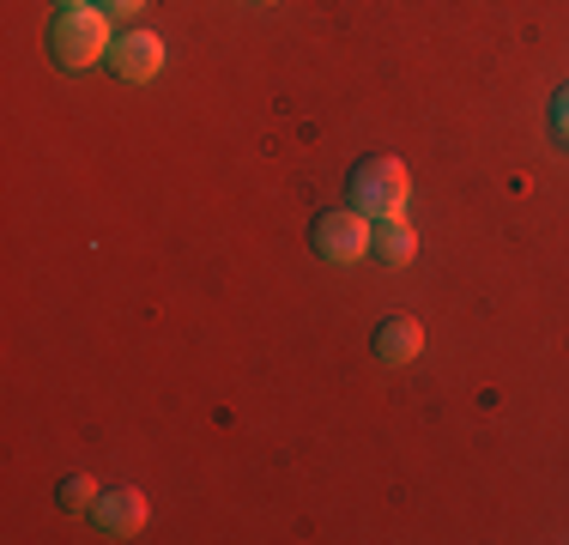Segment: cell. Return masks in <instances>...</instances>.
I'll use <instances>...</instances> for the list:
<instances>
[{"mask_svg": "<svg viewBox=\"0 0 569 545\" xmlns=\"http://www.w3.org/2000/svg\"><path fill=\"white\" fill-rule=\"evenodd\" d=\"M346 195L363 218H400L406 200H412V176H406L400 158H358Z\"/></svg>", "mask_w": 569, "mask_h": 545, "instance_id": "2", "label": "cell"}, {"mask_svg": "<svg viewBox=\"0 0 569 545\" xmlns=\"http://www.w3.org/2000/svg\"><path fill=\"white\" fill-rule=\"evenodd\" d=\"M91 503H98V479H86V473L61 479V509H91Z\"/></svg>", "mask_w": 569, "mask_h": 545, "instance_id": "8", "label": "cell"}, {"mask_svg": "<svg viewBox=\"0 0 569 545\" xmlns=\"http://www.w3.org/2000/svg\"><path fill=\"white\" fill-rule=\"evenodd\" d=\"M110 12L98 7H61L56 24H49V49H56V61L67 73H86V67L110 61Z\"/></svg>", "mask_w": 569, "mask_h": 545, "instance_id": "1", "label": "cell"}, {"mask_svg": "<svg viewBox=\"0 0 569 545\" xmlns=\"http://www.w3.org/2000/svg\"><path fill=\"white\" fill-rule=\"evenodd\" d=\"M370 255L382 267H406L418 255V230L406 218H370Z\"/></svg>", "mask_w": 569, "mask_h": 545, "instance_id": "6", "label": "cell"}, {"mask_svg": "<svg viewBox=\"0 0 569 545\" xmlns=\"http://www.w3.org/2000/svg\"><path fill=\"white\" fill-rule=\"evenodd\" d=\"M254 7H273V0H254Z\"/></svg>", "mask_w": 569, "mask_h": 545, "instance_id": "12", "label": "cell"}, {"mask_svg": "<svg viewBox=\"0 0 569 545\" xmlns=\"http://www.w3.org/2000/svg\"><path fill=\"white\" fill-rule=\"evenodd\" d=\"M98 12H110V19H133V12L146 7V0H91Z\"/></svg>", "mask_w": 569, "mask_h": 545, "instance_id": "10", "label": "cell"}, {"mask_svg": "<svg viewBox=\"0 0 569 545\" xmlns=\"http://www.w3.org/2000/svg\"><path fill=\"white\" fill-rule=\"evenodd\" d=\"M551 133H558V140H569V86L551 98Z\"/></svg>", "mask_w": 569, "mask_h": 545, "instance_id": "9", "label": "cell"}, {"mask_svg": "<svg viewBox=\"0 0 569 545\" xmlns=\"http://www.w3.org/2000/svg\"><path fill=\"white\" fill-rule=\"evenodd\" d=\"M418 351H425V327H418L412 316H388L382 327H376V358L382 364H412Z\"/></svg>", "mask_w": 569, "mask_h": 545, "instance_id": "7", "label": "cell"}, {"mask_svg": "<svg viewBox=\"0 0 569 545\" xmlns=\"http://www.w3.org/2000/svg\"><path fill=\"white\" fill-rule=\"evenodd\" d=\"M61 7H91V0H61Z\"/></svg>", "mask_w": 569, "mask_h": 545, "instance_id": "11", "label": "cell"}, {"mask_svg": "<svg viewBox=\"0 0 569 545\" xmlns=\"http://www.w3.org/2000/svg\"><path fill=\"white\" fill-rule=\"evenodd\" d=\"M110 67H116V79L140 86V79H152L158 67H164V43H158L152 31H121L110 43Z\"/></svg>", "mask_w": 569, "mask_h": 545, "instance_id": "5", "label": "cell"}, {"mask_svg": "<svg viewBox=\"0 0 569 545\" xmlns=\"http://www.w3.org/2000/svg\"><path fill=\"white\" fill-rule=\"evenodd\" d=\"M309 249H316L321 261H333V267L363 261V255H370V218H363L358 207L316 212V225H309Z\"/></svg>", "mask_w": 569, "mask_h": 545, "instance_id": "3", "label": "cell"}, {"mask_svg": "<svg viewBox=\"0 0 569 545\" xmlns=\"http://www.w3.org/2000/svg\"><path fill=\"white\" fill-rule=\"evenodd\" d=\"M91 515H98V534H110V539H133V534L146 527V497H140L133 485H110V490H98Z\"/></svg>", "mask_w": 569, "mask_h": 545, "instance_id": "4", "label": "cell"}]
</instances>
